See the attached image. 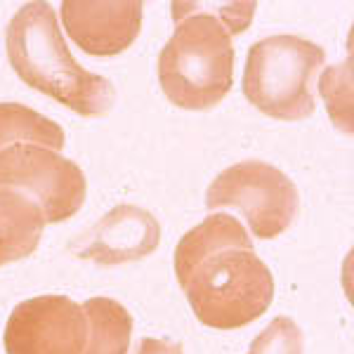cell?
I'll return each instance as SVG.
<instances>
[{"label": "cell", "instance_id": "5", "mask_svg": "<svg viewBox=\"0 0 354 354\" xmlns=\"http://www.w3.org/2000/svg\"><path fill=\"white\" fill-rule=\"evenodd\" d=\"M205 205L210 210H239L253 236L274 239L293 225L300 194L277 165L250 158L230 165L215 177L205 192Z\"/></svg>", "mask_w": 354, "mask_h": 354}, {"label": "cell", "instance_id": "13", "mask_svg": "<svg viewBox=\"0 0 354 354\" xmlns=\"http://www.w3.org/2000/svg\"><path fill=\"white\" fill-rule=\"evenodd\" d=\"M319 90L326 102V109L345 135L352 133V62H342L338 66L326 68L319 78Z\"/></svg>", "mask_w": 354, "mask_h": 354}, {"label": "cell", "instance_id": "8", "mask_svg": "<svg viewBox=\"0 0 354 354\" xmlns=\"http://www.w3.org/2000/svg\"><path fill=\"white\" fill-rule=\"evenodd\" d=\"M145 5L128 3H62V24L68 38L93 57H113L128 50L142 31Z\"/></svg>", "mask_w": 354, "mask_h": 354}, {"label": "cell", "instance_id": "2", "mask_svg": "<svg viewBox=\"0 0 354 354\" xmlns=\"http://www.w3.org/2000/svg\"><path fill=\"white\" fill-rule=\"evenodd\" d=\"M8 59L26 85L85 118L106 116L116 102L109 78L83 68L68 53L50 3H26L15 12L8 24Z\"/></svg>", "mask_w": 354, "mask_h": 354}, {"label": "cell", "instance_id": "1", "mask_svg": "<svg viewBox=\"0 0 354 354\" xmlns=\"http://www.w3.org/2000/svg\"><path fill=\"white\" fill-rule=\"evenodd\" d=\"M175 274L194 314L232 330L260 319L274 300V277L234 215L213 213L180 239Z\"/></svg>", "mask_w": 354, "mask_h": 354}, {"label": "cell", "instance_id": "10", "mask_svg": "<svg viewBox=\"0 0 354 354\" xmlns=\"http://www.w3.org/2000/svg\"><path fill=\"white\" fill-rule=\"evenodd\" d=\"M45 218L33 198L0 189V267L24 260L41 243Z\"/></svg>", "mask_w": 354, "mask_h": 354}, {"label": "cell", "instance_id": "7", "mask_svg": "<svg viewBox=\"0 0 354 354\" xmlns=\"http://www.w3.org/2000/svg\"><path fill=\"white\" fill-rule=\"evenodd\" d=\"M88 322L66 295H38L15 307L5 324L8 354H83Z\"/></svg>", "mask_w": 354, "mask_h": 354}, {"label": "cell", "instance_id": "4", "mask_svg": "<svg viewBox=\"0 0 354 354\" xmlns=\"http://www.w3.org/2000/svg\"><path fill=\"white\" fill-rule=\"evenodd\" d=\"M326 64L322 45L302 36L262 38L250 45L243 68V95L265 116L277 121H300L312 116L314 78Z\"/></svg>", "mask_w": 354, "mask_h": 354}, {"label": "cell", "instance_id": "12", "mask_svg": "<svg viewBox=\"0 0 354 354\" xmlns=\"http://www.w3.org/2000/svg\"><path fill=\"white\" fill-rule=\"evenodd\" d=\"M12 145H38L62 151L64 130L31 106L19 102H0V151Z\"/></svg>", "mask_w": 354, "mask_h": 354}, {"label": "cell", "instance_id": "6", "mask_svg": "<svg viewBox=\"0 0 354 354\" xmlns=\"http://www.w3.org/2000/svg\"><path fill=\"white\" fill-rule=\"evenodd\" d=\"M0 189L26 194L38 203L45 225L64 222L85 203V173L59 151L38 145H12L0 151Z\"/></svg>", "mask_w": 354, "mask_h": 354}, {"label": "cell", "instance_id": "15", "mask_svg": "<svg viewBox=\"0 0 354 354\" xmlns=\"http://www.w3.org/2000/svg\"><path fill=\"white\" fill-rule=\"evenodd\" d=\"M137 354H185L180 342H168V340H156V338H145L140 342Z\"/></svg>", "mask_w": 354, "mask_h": 354}, {"label": "cell", "instance_id": "14", "mask_svg": "<svg viewBox=\"0 0 354 354\" xmlns=\"http://www.w3.org/2000/svg\"><path fill=\"white\" fill-rule=\"evenodd\" d=\"M305 338L298 324L290 317H274L245 354H302Z\"/></svg>", "mask_w": 354, "mask_h": 354}, {"label": "cell", "instance_id": "11", "mask_svg": "<svg viewBox=\"0 0 354 354\" xmlns=\"http://www.w3.org/2000/svg\"><path fill=\"white\" fill-rule=\"evenodd\" d=\"M88 340L83 354H128L133 338V314L118 300L90 298L83 305Z\"/></svg>", "mask_w": 354, "mask_h": 354}, {"label": "cell", "instance_id": "9", "mask_svg": "<svg viewBox=\"0 0 354 354\" xmlns=\"http://www.w3.org/2000/svg\"><path fill=\"white\" fill-rule=\"evenodd\" d=\"M161 243V225L140 205H116L104 215L88 236L81 239L76 255L97 265H123L151 255Z\"/></svg>", "mask_w": 354, "mask_h": 354}, {"label": "cell", "instance_id": "3", "mask_svg": "<svg viewBox=\"0 0 354 354\" xmlns=\"http://www.w3.org/2000/svg\"><path fill=\"white\" fill-rule=\"evenodd\" d=\"M173 36L158 57L161 90L180 109L218 106L234 81V43L208 5L175 3Z\"/></svg>", "mask_w": 354, "mask_h": 354}]
</instances>
